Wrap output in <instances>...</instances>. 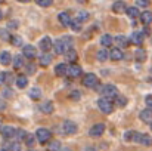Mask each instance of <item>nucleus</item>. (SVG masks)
<instances>
[{
  "label": "nucleus",
  "mask_w": 152,
  "mask_h": 151,
  "mask_svg": "<svg viewBox=\"0 0 152 151\" xmlns=\"http://www.w3.org/2000/svg\"><path fill=\"white\" fill-rule=\"evenodd\" d=\"M72 37H62L59 40H56L53 43V49H55V53L56 55H62L65 52H68L69 49H72Z\"/></svg>",
  "instance_id": "obj_1"
},
{
  "label": "nucleus",
  "mask_w": 152,
  "mask_h": 151,
  "mask_svg": "<svg viewBox=\"0 0 152 151\" xmlns=\"http://www.w3.org/2000/svg\"><path fill=\"white\" fill-rule=\"evenodd\" d=\"M36 138L39 139V142H42V144H48V142H50L52 132L49 130V129L40 127V129L36 132Z\"/></svg>",
  "instance_id": "obj_2"
},
{
  "label": "nucleus",
  "mask_w": 152,
  "mask_h": 151,
  "mask_svg": "<svg viewBox=\"0 0 152 151\" xmlns=\"http://www.w3.org/2000/svg\"><path fill=\"white\" fill-rule=\"evenodd\" d=\"M98 107H99V110H101L102 113H105V114H111L112 110H114L112 101L106 99V98H101V99L98 101Z\"/></svg>",
  "instance_id": "obj_3"
},
{
  "label": "nucleus",
  "mask_w": 152,
  "mask_h": 151,
  "mask_svg": "<svg viewBox=\"0 0 152 151\" xmlns=\"http://www.w3.org/2000/svg\"><path fill=\"white\" fill-rule=\"evenodd\" d=\"M102 95H103V98L111 101V98H115L118 95V91L114 85H105L103 89H102Z\"/></svg>",
  "instance_id": "obj_4"
},
{
  "label": "nucleus",
  "mask_w": 152,
  "mask_h": 151,
  "mask_svg": "<svg viewBox=\"0 0 152 151\" xmlns=\"http://www.w3.org/2000/svg\"><path fill=\"white\" fill-rule=\"evenodd\" d=\"M83 85L87 86V88H96L98 86V77H96V74H93V73L86 74L83 77Z\"/></svg>",
  "instance_id": "obj_5"
},
{
  "label": "nucleus",
  "mask_w": 152,
  "mask_h": 151,
  "mask_svg": "<svg viewBox=\"0 0 152 151\" xmlns=\"http://www.w3.org/2000/svg\"><path fill=\"white\" fill-rule=\"evenodd\" d=\"M62 129H64V133H66V135H74V133L77 132V124H75L74 122H71V120H66V122H64Z\"/></svg>",
  "instance_id": "obj_6"
},
{
  "label": "nucleus",
  "mask_w": 152,
  "mask_h": 151,
  "mask_svg": "<svg viewBox=\"0 0 152 151\" xmlns=\"http://www.w3.org/2000/svg\"><path fill=\"white\" fill-rule=\"evenodd\" d=\"M103 132H105V126H103L102 123H99V124H95V126H92V127H90L89 135H90L92 138H99Z\"/></svg>",
  "instance_id": "obj_7"
},
{
  "label": "nucleus",
  "mask_w": 152,
  "mask_h": 151,
  "mask_svg": "<svg viewBox=\"0 0 152 151\" xmlns=\"http://www.w3.org/2000/svg\"><path fill=\"white\" fill-rule=\"evenodd\" d=\"M36 55H37V52H36V48H34L33 45H25V46H24V49H22V56H24V58L34 59Z\"/></svg>",
  "instance_id": "obj_8"
},
{
  "label": "nucleus",
  "mask_w": 152,
  "mask_h": 151,
  "mask_svg": "<svg viewBox=\"0 0 152 151\" xmlns=\"http://www.w3.org/2000/svg\"><path fill=\"white\" fill-rule=\"evenodd\" d=\"M143 40H145V34H143L142 31H134V33L132 34V37H130V43H133V45H136V46L142 45Z\"/></svg>",
  "instance_id": "obj_9"
},
{
  "label": "nucleus",
  "mask_w": 152,
  "mask_h": 151,
  "mask_svg": "<svg viewBox=\"0 0 152 151\" xmlns=\"http://www.w3.org/2000/svg\"><path fill=\"white\" fill-rule=\"evenodd\" d=\"M0 133L3 135V138H4V139H10V138H13V136H15L16 129H15V127H12V126H3V127H1V130H0Z\"/></svg>",
  "instance_id": "obj_10"
},
{
  "label": "nucleus",
  "mask_w": 152,
  "mask_h": 151,
  "mask_svg": "<svg viewBox=\"0 0 152 151\" xmlns=\"http://www.w3.org/2000/svg\"><path fill=\"white\" fill-rule=\"evenodd\" d=\"M136 142H139L140 145H146L149 147L152 144V138L146 133H137V138H136Z\"/></svg>",
  "instance_id": "obj_11"
},
{
  "label": "nucleus",
  "mask_w": 152,
  "mask_h": 151,
  "mask_svg": "<svg viewBox=\"0 0 152 151\" xmlns=\"http://www.w3.org/2000/svg\"><path fill=\"white\" fill-rule=\"evenodd\" d=\"M58 18H59V22H61L64 27H69V25H71V22H72L71 16H69L66 12H61Z\"/></svg>",
  "instance_id": "obj_12"
},
{
  "label": "nucleus",
  "mask_w": 152,
  "mask_h": 151,
  "mask_svg": "<svg viewBox=\"0 0 152 151\" xmlns=\"http://www.w3.org/2000/svg\"><path fill=\"white\" fill-rule=\"evenodd\" d=\"M81 67L80 65H77V64H72V65H69L68 67V74L71 76V77H78L80 74H81Z\"/></svg>",
  "instance_id": "obj_13"
},
{
  "label": "nucleus",
  "mask_w": 152,
  "mask_h": 151,
  "mask_svg": "<svg viewBox=\"0 0 152 151\" xmlns=\"http://www.w3.org/2000/svg\"><path fill=\"white\" fill-rule=\"evenodd\" d=\"M140 21H142L143 25H151L152 24V12H149V10L142 12V13H140Z\"/></svg>",
  "instance_id": "obj_14"
},
{
  "label": "nucleus",
  "mask_w": 152,
  "mask_h": 151,
  "mask_svg": "<svg viewBox=\"0 0 152 151\" xmlns=\"http://www.w3.org/2000/svg\"><path fill=\"white\" fill-rule=\"evenodd\" d=\"M40 48H42V50L45 52V53H48V50H50L52 48V40H50V37H43L42 40H40Z\"/></svg>",
  "instance_id": "obj_15"
},
{
  "label": "nucleus",
  "mask_w": 152,
  "mask_h": 151,
  "mask_svg": "<svg viewBox=\"0 0 152 151\" xmlns=\"http://www.w3.org/2000/svg\"><path fill=\"white\" fill-rule=\"evenodd\" d=\"M66 73H68V67H66V64L61 62V64H58V65L55 67V74H56V76H65Z\"/></svg>",
  "instance_id": "obj_16"
},
{
  "label": "nucleus",
  "mask_w": 152,
  "mask_h": 151,
  "mask_svg": "<svg viewBox=\"0 0 152 151\" xmlns=\"http://www.w3.org/2000/svg\"><path fill=\"white\" fill-rule=\"evenodd\" d=\"M10 62H12V56H10V53L6 52V50L1 52V53H0V64H1V65H9Z\"/></svg>",
  "instance_id": "obj_17"
},
{
  "label": "nucleus",
  "mask_w": 152,
  "mask_h": 151,
  "mask_svg": "<svg viewBox=\"0 0 152 151\" xmlns=\"http://www.w3.org/2000/svg\"><path fill=\"white\" fill-rule=\"evenodd\" d=\"M109 58H111L112 61H120V59H123V52H121V49L115 48V49L109 50Z\"/></svg>",
  "instance_id": "obj_18"
},
{
  "label": "nucleus",
  "mask_w": 152,
  "mask_h": 151,
  "mask_svg": "<svg viewBox=\"0 0 152 151\" xmlns=\"http://www.w3.org/2000/svg\"><path fill=\"white\" fill-rule=\"evenodd\" d=\"M39 62H40V65H43V67H48L49 64L52 62V55L50 53H43V55H40V58H39Z\"/></svg>",
  "instance_id": "obj_19"
},
{
  "label": "nucleus",
  "mask_w": 152,
  "mask_h": 151,
  "mask_svg": "<svg viewBox=\"0 0 152 151\" xmlns=\"http://www.w3.org/2000/svg\"><path fill=\"white\" fill-rule=\"evenodd\" d=\"M40 111H42V113H45V114H50L52 111H53V104H52L50 101L43 102V104L40 105Z\"/></svg>",
  "instance_id": "obj_20"
},
{
  "label": "nucleus",
  "mask_w": 152,
  "mask_h": 151,
  "mask_svg": "<svg viewBox=\"0 0 152 151\" xmlns=\"http://www.w3.org/2000/svg\"><path fill=\"white\" fill-rule=\"evenodd\" d=\"M140 119H142V122H146V123H151L152 122V111L151 110H143V111H140Z\"/></svg>",
  "instance_id": "obj_21"
},
{
  "label": "nucleus",
  "mask_w": 152,
  "mask_h": 151,
  "mask_svg": "<svg viewBox=\"0 0 152 151\" xmlns=\"http://www.w3.org/2000/svg\"><path fill=\"white\" fill-rule=\"evenodd\" d=\"M12 82V74L10 73H0V86L1 85H9Z\"/></svg>",
  "instance_id": "obj_22"
},
{
  "label": "nucleus",
  "mask_w": 152,
  "mask_h": 151,
  "mask_svg": "<svg viewBox=\"0 0 152 151\" xmlns=\"http://www.w3.org/2000/svg\"><path fill=\"white\" fill-rule=\"evenodd\" d=\"M112 42H114V39L109 36V34H103L101 37V45L103 48H108V46H111L112 45Z\"/></svg>",
  "instance_id": "obj_23"
},
{
  "label": "nucleus",
  "mask_w": 152,
  "mask_h": 151,
  "mask_svg": "<svg viewBox=\"0 0 152 151\" xmlns=\"http://www.w3.org/2000/svg\"><path fill=\"white\" fill-rule=\"evenodd\" d=\"M27 85H28V79H27L25 76H19V77H16V86H18L19 89L27 88Z\"/></svg>",
  "instance_id": "obj_24"
},
{
  "label": "nucleus",
  "mask_w": 152,
  "mask_h": 151,
  "mask_svg": "<svg viewBox=\"0 0 152 151\" xmlns=\"http://www.w3.org/2000/svg\"><path fill=\"white\" fill-rule=\"evenodd\" d=\"M65 58H66L68 62H75V59H77V52L74 49H69L68 52H65Z\"/></svg>",
  "instance_id": "obj_25"
},
{
  "label": "nucleus",
  "mask_w": 152,
  "mask_h": 151,
  "mask_svg": "<svg viewBox=\"0 0 152 151\" xmlns=\"http://www.w3.org/2000/svg\"><path fill=\"white\" fill-rule=\"evenodd\" d=\"M127 7H126V3L124 1H115L114 4H112V10L114 12H123V10H126Z\"/></svg>",
  "instance_id": "obj_26"
},
{
  "label": "nucleus",
  "mask_w": 152,
  "mask_h": 151,
  "mask_svg": "<svg viewBox=\"0 0 152 151\" xmlns=\"http://www.w3.org/2000/svg\"><path fill=\"white\" fill-rule=\"evenodd\" d=\"M21 67H24V56H21V55H16L15 58H13V68H21Z\"/></svg>",
  "instance_id": "obj_27"
},
{
  "label": "nucleus",
  "mask_w": 152,
  "mask_h": 151,
  "mask_svg": "<svg viewBox=\"0 0 152 151\" xmlns=\"http://www.w3.org/2000/svg\"><path fill=\"white\" fill-rule=\"evenodd\" d=\"M109 58V50L106 49H101L98 52V61H101V62H105L106 59Z\"/></svg>",
  "instance_id": "obj_28"
},
{
  "label": "nucleus",
  "mask_w": 152,
  "mask_h": 151,
  "mask_svg": "<svg viewBox=\"0 0 152 151\" xmlns=\"http://www.w3.org/2000/svg\"><path fill=\"white\" fill-rule=\"evenodd\" d=\"M126 13H127L130 18H137V16H140L137 7H127V9H126Z\"/></svg>",
  "instance_id": "obj_29"
},
{
  "label": "nucleus",
  "mask_w": 152,
  "mask_h": 151,
  "mask_svg": "<svg viewBox=\"0 0 152 151\" xmlns=\"http://www.w3.org/2000/svg\"><path fill=\"white\" fill-rule=\"evenodd\" d=\"M115 43L120 45V46H129L130 40H127V37H124V36H117L115 37Z\"/></svg>",
  "instance_id": "obj_30"
},
{
  "label": "nucleus",
  "mask_w": 152,
  "mask_h": 151,
  "mask_svg": "<svg viewBox=\"0 0 152 151\" xmlns=\"http://www.w3.org/2000/svg\"><path fill=\"white\" fill-rule=\"evenodd\" d=\"M136 59H137V62H145V59H146V52L145 49H137L136 50Z\"/></svg>",
  "instance_id": "obj_31"
},
{
  "label": "nucleus",
  "mask_w": 152,
  "mask_h": 151,
  "mask_svg": "<svg viewBox=\"0 0 152 151\" xmlns=\"http://www.w3.org/2000/svg\"><path fill=\"white\" fill-rule=\"evenodd\" d=\"M4 151H21V145L19 142H10L4 147Z\"/></svg>",
  "instance_id": "obj_32"
},
{
  "label": "nucleus",
  "mask_w": 152,
  "mask_h": 151,
  "mask_svg": "<svg viewBox=\"0 0 152 151\" xmlns=\"http://www.w3.org/2000/svg\"><path fill=\"white\" fill-rule=\"evenodd\" d=\"M48 151H61V142L59 141H52V142H49Z\"/></svg>",
  "instance_id": "obj_33"
},
{
  "label": "nucleus",
  "mask_w": 152,
  "mask_h": 151,
  "mask_svg": "<svg viewBox=\"0 0 152 151\" xmlns=\"http://www.w3.org/2000/svg\"><path fill=\"white\" fill-rule=\"evenodd\" d=\"M30 96L33 98V99H40L42 98V92H40V89L39 88H33L31 91H30Z\"/></svg>",
  "instance_id": "obj_34"
},
{
  "label": "nucleus",
  "mask_w": 152,
  "mask_h": 151,
  "mask_svg": "<svg viewBox=\"0 0 152 151\" xmlns=\"http://www.w3.org/2000/svg\"><path fill=\"white\" fill-rule=\"evenodd\" d=\"M136 138H137V132H134V130H129L124 135V139L126 141H136Z\"/></svg>",
  "instance_id": "obj_35"
},
{
  "label": "nucleus",
  "mask_w": 152,
  "mask_h": 151,
  "mask_svg": "<svg viewBox=\"0 0 152 151\" xmlns=\"http://www.w3.org/2000/svg\"><path fill=\"white\" fill-rule=\"evenodd\" d=\"M27 135H28V133H27L24 129H18V130H16V133H15V136L18 138V141H25Z\"/></svg>",
  "instance_id": "obj_36"
},
{
  "label": "nucleus",
  "mask_w": 152,
  "mask_h": 151,
  "mask_svg": "<svg viewBox=\"0 0 152 151\" xmlns=\"http://www.w3.org/2000/svg\"><path fill=\"white\" fill-rule=\"evenodd\" d=\"M71 28H72V31H75V33H78V31H81V22L80 21H72L71 22V25H69Z\"/></svg>",
  "instance_id": "obj_37"
},
{
  "label": "nucleus",
  "mask_w": 152,
  "mask_h": 151,
  "mask_svg": "<svg viewBox=\"0 0 152 151\" xmlns=\"http://www.w3.org/2000/svg\"><path fill=\"white\" fill-rule=\"evenodd\" d=\"M10 43H12L13 46H21V45H22V39H21L19 36H12V37H10Z\"/></svg>",
  "instance_id": "obj_38"
},
{
  "label": "nucleus",
  "mask_w": 152,
  "mask_h": 151,
  "mask_svg": "<svg viewBox=\"0 0 152 151\" xmlns=\"http://www.w3.org/2000/svg\"><path fill=\"white\" fill-rule=\"evenodd\" d=\"M34 141H36V138H34L31 133H28L27 138H25V144H27L28 147H33V145H34Z\"/></svg>",
  "instance_id": "obj_39"
},
{
  "label": "nucleus",
  "mask_w": 152,
  "mask_h": 151,
  "mask_svg": "<svg viewBox=\"0 0 152 151\" xmlns=\"http://www.w3.org/2000/svg\"><path fill=\"white\" fill-rule=\"evenodd\" d=\"M86 19H89V13L87 12H80L78 13V18H77V21H86Z\"/></svg>",
  "instance_id": "obj_40"
},
{
  "label": "nucleus",
  "mask_w": 152,
  "mask_h": 151,
  "mask_svg": "<svg viewBox=\"0 0 152 151\" xmlns=\"http://www.w3.org/2000/svg\"><path fill=\"white\" fill-rule=\"evenodd\" d=\"M0 37L3 40H10V34L6 31V30H0Z\"/></svg>",
  "instance_id": "obj_41"
},
{
  "label": "nucleus",
  "mask_w": 152,
  "mask_h": 151,
  "mask_svg": "<svg viewBox=\"0 0 152 151\" xmlns=\"http://www.w3.org/2000/svg\"><path fill=\"white\" fill-rule=\"evenodd\" d=\"M37 3L40 4V6H45V7H48V6H50L52 3V0H37Z\"/></svg>",
  "instance_id": "obj_42"
},
{
  "label": "nucleus",
  "mask_w": 152,
  "mask_h": 151,
  "mask_svg": "<svg viewBox=\"0 0 152 151\" xmlns=\"http://www.w3.org/2000/svg\"><path fill=\"white\" fill-rule=\"evenodd\" d=\"M136 3H137V6H140V7H146L151 1H148V0H137Z\"/></svg>",
  "instance_id": "obj_43"
},
{
  "label": "nucleus",
  "mask_w": 152,
  "mask_h": 151,
  "mask_svg": "<svg viewBox=\"0 0 152 151\" xmlns=\"http://www.w3.org/2000/svg\"><path fill=\"white\" fill-rule=\"evenodd\" d=\"M80 96H81V94H80L78 91H74V92L71 94V98H72L74 101H78L80 99Z\"/></svg>",
  "instance_id": "obj_44"
},
{
  "label": "nucleus",
  "mask_w": 152,
  "mask_h": 151,
  "mask_svg": "<svg viewBox=\"0 0 152 151\" xmlns=\"http://www.w3.org/2000/svg\"><path fill=\"white\" fill-rule=\"evenodd\" d=\"M145 102H146V105H148V110H151V111H152V95H149V96H146V99H145Z\"/></svg>",
  "instance_id": "obj_45"
},
{
  "label": "nucleus",
  "mask_w": 152,
  "mask_h": 151,
  "mask_svg": "<svg viewBox=\"0 0 152 151\" xmlns=\"http://www.w3.org/2000/svg\"><path fill=\"white\" fill-rule=\"evenodd\" d=\"M115 99H117V102H118V105H121V107L127 102V98H124V96H118V98H115Z\"/></svg>",
  "instance_id": "obj_46"
},
{
  "label": "nucleus",
  "mask_w": 152,
  "mask_h": 151,
  "mask_svg": "<svg viewBox=\"0 0 152 151\" xmlns=\"http://www.w3.org/2000/svg\"><path fill=\"white\" fill-rule=\"evenodd\" d=\"M27 70H28V73H34V71H36V65H34V64L31 62V64H28Z\"/></svg>",
  "instance_id": "obj_47"
},
{
  "label": "nucleus",
  "mask_w": 152,
  "mask_h": 151,
  "mask_svg": "<svg viewBox=\"0 0 152 151\" xmlns=\"http://www.w3.org/2000/svg\"><path fill=\"white\" fill-rule=\"evenodd\" d=\"M16 25H18V22H16V21H10V22L7 24V27H9V28H16Z\"/></svg>",
  "instance_id": "obj_48"
},
{
  "label": "nucleus",
  "mask_w": 152,
  "mask_h": 151,
  "mask_svg": "<svg viewBox=\"0 0 152 151\" xmlns=\"http://www.w3.org/2000/svg\"><path fill=\"white\" fill-rule=\"evenodd\" d=\"M84 151H96V148H93V147H87Z\"/></svg>",
  "instance_id": "obj_49"
},
{
  "label": "nucleus",
  "mask_w": 152,
  "mask_h": 151,
  "mask_svg": "<svg viewBox=\"0 0 152 151\" xmlns=\"http://www.w3.org/2000/svg\"><path fill=\"white\" fill-rule=\"evenodd\" d=\"M61 151H72L71 148H68V147H65V148H61Z\"/></svg>",
  "instance_id": "obj_50"
},
{
  "label": "nucleus",
  "mask_w": 152,
  "mask_h": 151,
  "mask_svg": "<svg viewBox=\"0 0 152 151\" xmlns=\"http://www.w3.org/2000/svg\"><path fill=\"white\" fill-rule=\"evenodd\" d=\"M0 108H4V102H1V101H0Z\"/></svg>",
  "instance_id": "obj_51"
},
{
  "label": "nucleus",
  "mask_w": 152,
  "mask_h": 151,
  "mask_svg": "<svg viewBox=\"0 0 152 151\" xmlns=\"http://www.w3.org/2000/svg\"><path fill=\"white\" fill-rule=\"evenodd\" d=\"M1 18H3V13H1V10H0V19H1Z\"/></svg>",
  "instance_id": "obj_52"
},
{
  "label": "nucleus",
  "mask_w": 152,
  "mask_h": 151,
  "mask_svg": "<svg viewBox=\"0 0 152 151\" xmlns=\"http://www.w3.org/2000/svg\"><path fill=\"white\" fill-rule=\"evenodd\" d=\"M151 129H152V122H151Z\"/></svg>",
  "instance_id": "obj_53"
},
{
  "label": "nucleus",
  "mask_w": 152,
  "mask_h": 151,
  "mask_svg": "<svg viewBox=\"0 0 152 151\" xmlns=\"http://www.w3.org/2000/svg\"><path fill=\"white\" fill-rule=\"evenodd\" d=\"M0 130H1V126H0Z\"/></svg>",
  "instance_id": "obj_54"
},
{
  "label": "nucleus",
  "mask_w": 152,
  "mask_h": 151,
  "mask_svg": "<svg viewBox=\"0 0 152 151\" xmlns=\"http://www.w3.org/2000/svg\"><path fill=\"white\" fill-rule=\"evenodd\" d=\"M0 151H4V150H0Z\"/></svg>",
  "instance_id": "obj_55"
}]
</instances>
